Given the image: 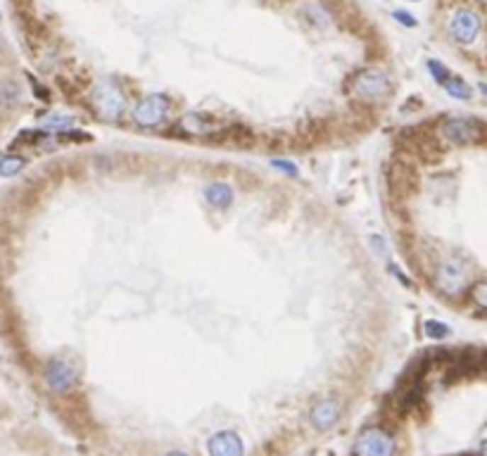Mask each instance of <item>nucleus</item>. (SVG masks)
<instances>
[{
  "instance_id": "obj_1",
  "label": "nucleus",
  "mask_w": 487,
  "mask_h": 456,
  "mask_svg": "<svg viewBox=\"0 0 487 456\" xmlns=\"http://www.w3.org/2000/svg\"><path fill=\"white\" fill-rule=\"evenodd\" d=\"M435 283H437V290H442L444 295H449V297L461 295L471 283L469 262L461 260V257H449V260H444L437 267Z\"/></svg>"
},
{
  "instance_id": "obj_2",
  "label": "nucleus",
  "mask_w": 487,
  "mask_h": 456,
  "mask_svg": "<svg viewBox=\"0 0 487 456\" xmlns=\"http://www.w3.org/2000/svg\"><path fill=\"white\" fill-rule=\"evenodd\" d=\"M91 105L103 119H119L124 112V95L110 81H103L93 88L91 93Z\"/></svg>"
},
{
  "instance_id": "obj_3",
  "label": "nucleus",
  "mask_w": 487,
  "mask_h": 456,
  "mask_svg": "<svg viewBox=\"0 0 487 456\" xmlns=\"http://www.w3.org/2000/svg\"><path fill=\"white\" fill-rule=\"evenodd\" d=\"M390 91H392L390 77L383 72L369 69L354 79V93L364 100H371V103H376V100H385L390 95Z\"/></svg>"
},
{
  "instance_id": "obj_4",
  "label": "nucleus",
  "mask_w": 487,
  "mask_h": 456,
  "mask_svg": "<svg viewBox=\"0 0 487 456\" xmlns=\"http://www.w3.org/2000/svg\"><path fill=\"white\" fill-rule=\"evenodd\" d=\"M357 456H395V442L381 428H369L357 440Z\"/></svg>"
},
{
  "instance_id": "obj_5",
  "label": "nucleus",
  "mask_w": 487,
  "mask_h": 456,
  "mask_svg": "<svg viewBox=\"0 0 487 456\" xmlns=\"http://www.w3.org/2000/svg\"><path fill=\"white\" fill-rule=\"evenodd\" d=\"M169 112V103L167 98H162V95H150V98L140 100L136 105V110H133V121H136L138 126H159L162 121H164Z\"/></svg>"
},
{
  "instance_id": "obj_6",
  "label": "nucleus",
  "mask_w": 487,
  "mask_h": 456,
  "mask_svg": "<svg viewBox=\"0 0 487 456\" xmlns=\"http://www.w3.org/2000/svg\"><path fill=\"white\" fill-rule=\"evenodd\" d=\"M449 31L459 43L469 45L480 33V17L473 10H457L449 22Z\"/></svg>"
},
{
  "instance_id": "obj_7",
  "label": "nucleus",
  "mask_w": 487,
  "mask_h": 456,
  "mask_svg": "<svg viewBox=\"0 0 487 456\" xmlns=\"http://www.w3.org/2000/svg\"><path fill=\"white\" fill-rule=\"evenodd\" d=\"M43 378L52 392H67L74 385V380H77V369H74L69 362L52 359V362L45 366Z\"/></svg>"
},
{
  "instance_id": "obj_8",
  "label": "nucleus",
  "mask_w": 487,
  "mask_h": 456,
  "mask_svg": "<svg viewBox=\"0 0 487 456\" xmlns=\"http://www.w3.org/2000/svg\"><path fill=\"white\" fill-rule=\"evenodd\" d=\"M444 138L457 143V145H469L480 138V124L473 119H449L442 124Z\"/></svg>"
},
{
  "instance_id": "obj_9",
  "label": "nucleus",
  "mask_w": 487,
  "mask_h": 456,
  "mask_svg": "<svg viewBox=\"0 0 487 456\" xmlns=\"http://www.w3.org/2000/svg\"><path fill=\"white\" fill-rule=\"evenodd\" d=\"M207 452L209 456H242L245 447H242V440L233 430H221L209 438Z\"/></svg>"
},
{
  "instance_id": "obj_10",
  "label": "nucleus",
  "mask_w": 487,
  "mask_h": 456,
  "mask_svg": "<svg viewBox=\"0 0 487 456\" xmlns=\"http://www.w3.org/2000/svg\"><path fill=\"white\" fill-rule=\"evenodd\" d=\"M309 418H312L314 428H319V430H328V428H333L337 423V418H340V401L337 399L319 401V404L312 409V413H309Z\"/></svg>"
},
{
  "instance_id": "obj_11",
  "label": "nucleus",
  "mask_w": 487,
  "mask_h": 456,
  "mask_svg": "<svg viewBox=\"0 0 487 456\" xmlns=\"http://www.w3.org/2000/svg\"><path fill=\"white\" fill-rule=\"evenodd\" d=\"M19 100H22V91H19V86H17V81H3L0 84V107L3 110H12V107H17L19 105Z\"/></svg>"
},
{
  "instance_id": "obj_12",
  "label": "nucleus",
  "mask_w": 487,
  "mask_h": 456,
  "mask_svg": "<svg viewBox=\"0 0 487 456\" xmlns=\"http://www.w3.org/2000/svg\"><path fill=\"white\" fill-rule=\"evenodd\" d=\"M207 200H209V205L224 209L231 205L233 193H231V188L224 186V183H212V186L207 188Z\"/></svg>"
},
{
  "instance_id": "obj_13",
  "label": "nucleus",
  "mask_w": 487,
  "mask_h": 456,
  "mask_svg": "<svg viewBox=\"0 0 487 456\" xmlns=\"http://www.w3.org/2000/svg\"><path fill=\"white\" fill-rule=\"evenodd\" d=\"M442 86L447 88V93L452 95V98H457V100H469L471 95H473V91L469 88V84H464V81L457 79V77H449Z\"/></svg>"
},
{
  "instance_id": "obj_14",
  "label": "nucleus",
  "mask_w": 487,
  "mask_h": 456,
  "mask_svg": "<svg viewBox=\"0 0 487 456\" xmlns=\"http://www.w3.org/2000/svg\"><path fill=\"white\" fill-rule=\"evenodd\" d=\"M24 169V160L15 157V155H5L0 157V176H15Z\"/></svg>"
},
{
  "instance_id": "obj_15",
  "label": "nucleus",
  "mask_w": 487,
  "mask_h": 456,
  "mask_svg": "<svg viewBox=\"0 0 487 456\" xmlns=\"http://www.w3.org/2000/svg\"><path fill=\"white\" fill-rule=\"evenodd\" d=\"M425 335L432 338V340H442L449 335V328L447 326H442L440 321H428L425 323Z\"/></svg>"
},
{
  "instance_id": "obj_16",
  "label": "nucleus",
  "mask_w": 487,
  "mask_h": 456,
  "mask_svg": "<svg viewBox=\"0 0 487 456\" xmlns=\"http://www.w3.org/2000/svg\"><path fill=\"white\" fill-rule=\"evenodd\" d=\"M473 302L478 304V307H483L487 309V283H478V285H473Z\"/></svg>"
},
{
  "instance_id": "obj_17",
  "label": "nucleus",
  "mask_w": 487,
  "mask_h": 456,
  "mask_svg": "<svg viewBox=\"0 0 487 456\" xmlns=\"http://www.w3.org/2000/svg\"><path fill=\"white\" fill-rule=\"evenodd\" d=\"M428 69L432 72V77H435L437 84H444V81L449 79V72L444 69V67L440 65V62H432V60H430V62H428Z\"/></svg>"
},
{
  "instance_id": "obj_18",
  "label": "nucleus",
  "mask_w": 487,
  "mask_h": 456,
  "mask_svg": "<svg viewBox=\"0 0 487 456\" xmlns=\"http://www.w3.org/2000/svg\"><path fill=\"white\" fill-rule=\"evenodd\" d=\"M43 124L48 128H52V131H62V128L72 126V119H67V117H48Z\"/></svg>"
},
{
  "instance_id": "obj_19",
  "label": "nucleus",
  "mask_w": 487,
  "mask_h": 456,
  "mask_svg": "<svg viewBox=\"0 0 487 456\" xmlns=\"http://www.w3.org/2000/svg\"><path fill=\"white\" fill-rule=\"evenodd\" d=\"M395 19H400V24L404 26H416V19L404 10H395Z\"/></svg>"
},
{
  "instance_id": "obj_20",
  "label": "nucleus",
  "mask_w": 487,
  "mask_h": 456,
  "mask_svg": "<svg viewBox=\"0 0 487 456\" xmlns=\"http://www.w3.org/2000/svg\"><path fill=\"white\" fill-rule=\"evenodd\" d=\"M274 167H276V169H281V172H283V174H288V176H295V174H297L295 165H290V162H281V160H276V162H274Z\"/></svg>"
},
{
  "instance_id": "obj_21",
  "label": "nucleus",
  "mask_w": 487,
  "mask_h": 456,
  "mask_svg": "<svg viewBox=\"0 0 487 456\" xmlns=\"http://www.w3.org/2000/svg\"><path fill=\"white\" fill-rule=\"evenodd\" d=\"M167 456H188L186 452H169Z\"/></svg>"
},
{
  "instance_id": "obj_22",
  "label": "nucleus",
  "mask_w": 487,
  "mask_h": 456,
  "mask_svg": "<svg viewBox=\"0 0 487 456\" xmlns=\"http://www.w3.org/2000/svg\"><path fill=\"white\" fill-rule=\"evenodd\" d=\"M480 452H483V456H487V440L483 442V447H480Z\"/></svg>"
},
{
  "instance_id": "obj_23",
  "label": "nucleus",
  "mask_w": 487,
  "mask_h": 456,
  "mask_svg": "<svg viewBox=\"0 0 487 456\" xmlns=\"http://www.w3.org/2000/svg\"><path fill=\"white\" fill-rule=\"evenodd\" d=\"M480 3H487V0H480Z\"/></svg>"
}]
</instances>
